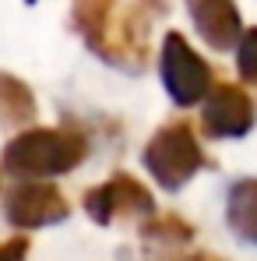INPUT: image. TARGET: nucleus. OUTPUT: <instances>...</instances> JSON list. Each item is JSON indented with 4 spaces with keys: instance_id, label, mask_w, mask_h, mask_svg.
I'll list each match as a JSON object with an SVG mask.
<instances>
[{
    "instance_id": "nucleus-1",
    "label": "nucleus",
    "mask_w": 257,
    "mask_h": 261,
    "mask_svg": "<svg viewBox=\"0 0 257 261\" xmlns=\"http://www.w3.org/2000/svg\"><path fill=\"white\" fill-rule=\"evenodd\" d=\"M81 155V141L74 138H64L56 130H36V134H25L18 138L4 163L7 170L14 173H32V176H46V173H64L67 166H74Z\"/></svg>"
},
{
    "instance_id": "nucleus-2",
    "label": "nucleus",
    "mask_w": 257,
    "mask_h": 261,
    "mask_svg": "<svg viewBox=\"0 0 257 261\" xmlns=\"http://www.w3.org/2000/svg\"><path fill=\"white\" fill-rule=\"evenodd\" d=\"M64 216H67L64 198L53 187H43V184L18 187L7 201V219L14 226H46V222H60Z\"/></svg>"
},
{
    "instance_id": "nucleus-3",
    "label": "nucleus",
    "mask_w": 257,
    "mask_h": 261,
    "mask_svg": "<svg viewBox=\"0 0 257 261\" xmlns=\"http://www.w3.org/2000/svg\"><path fill=\"white\" fill-rule=\"evenodd\" d=\"M120 208H127V212H134V208L148 212L152 201H148V194L134 180H127V176H117L113 184H106V187H99V191L88 194V212H92L95 222H109L113 212H120Z\"/></svg>"
},
{
    "instance_id": "nucleus-4",
    "label": "nucleus",
    "mask_w": 257,
    "mask_h": 261,
    "mask_svg": "<svg viewBox=\"0 0 257 261\" xmlns=\"http://www.w3.org/2000/svg\"><path fill=\"white\" fill-rule=\"evenodd\" d=\"M25 251H28V240L25 237L21 240H7V244H0V261H21Z\"/></svg>"
}]
</instances>
